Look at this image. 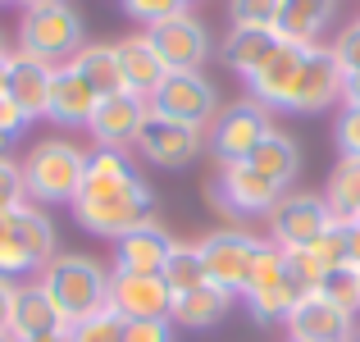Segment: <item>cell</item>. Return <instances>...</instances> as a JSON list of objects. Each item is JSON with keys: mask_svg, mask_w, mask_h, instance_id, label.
<instances>
[{"mask_svg": "<svg viewBox=\"0 0 360 342\" xmlns=\"http://www.w3.org/2000/svg\"><path fill=\"white\" fill-rule=\"evenodd\" d=\"M27 192H23V169H18V160H0V210H14V205H23Z\"/></svg>", "mask_w": 360, "mask_h": 342, "instance_id": "obj_38", "label": "cell"}, {"mask_svg": "<svg viewBox=\"0 0 360 342\" xmlns=\"http://www.w3.org/2000/svg\"><path fill=\"white\" fill-rule=\"evenodd\" d=\"M18 169H23V192L32 205H73L87 174V151L69 137H41L27 146Z\"/></svg>", "mask_w": 360, "mask_h": 342, "instance_id": "obj_2", "label": "cell"}, {"mask_svg": "<svg viewBox=\"0 0 360 342\" xmlns=\"http://www.w3.org/2000/svg\"><path fill=\"white\" fill-rule=\"evenodd\" d=\"M37 279L51 292V301L60 306L64 324H82V319L110 310V265H101L96 255L60 251Z\"/></svg>", "mask_w": 360, "mask_h": 342, "instance_id": "obj_1", "label": "cell"}, {"mask_svg": "<svg viewBox=\"0 0 360 342\" xmlns=\"http://www.w3.org/2000/svg\"><path fill=\"white\" fill-rule=\"evenodd\" d=\"M132 151H137L146 165H155V169H187L205 151V128L165 119V114H146V123H141L137 146Z\"/></svg>", "mask_w": 360, "mask_h": 342, "instance_id": "obj_12", "label": "cell"}, {"mask_svg": "<svg viewBox=\"0 0 360 342\" xmlns=\"http://www.w3.org/2000/svg\"><path fill=\"white\" fill-rule=\"evenodd\" d=\"M0 274L5 279H37V270H32V260H27V251H23V237H18V228H14V210H0Z\"/></svg>", "mask_w": 360, "mask_h": 342, "instance_id": "obj_32", "label": "cell"}, {"mask_svg": "<svg viewBox=\"0 0 360 342\" xmlns=\"http://www.w3.org/2000/svg\"><path fill=\"white\" fill-rule=\"evenodd\" d=\"M219 87H214L205 73H169L165 82L150 96V114H165V119L192 123V128H210L219 119Z\"/></svg>", "mask_w": 360, "mask_h": 342, "instance_id": "obj_9", "label": "cell"}, {"mask_svg": "<svg viewBox=\"0 0 360 342\" xmlns=\"http://www.w3.org/2000/svg\"><path fill=\"white\" fill-rule=\"evenodd\" d=\"M283 329H288L292 342H356V315L342 310V306H333V301L319 297V292L301 297Z\"/></svg>", "mask_w": 360, "mask_h": 342, "instance_id": "obj_16", "label": "cell"}, {"mask_svg": "<svg viewBox=\"0 0 360 342\" xmlns=\"http://www.w3.org/2000/svg\"><path fill=\"white\" fill-rule=\"evenodd\" d=\"M342 64L333 60L328 46H310L306 51V64H301V78H297V91L288 101V114H324L333 106H342Z\"/></svg>", "mask_w": 360, "mask_h": 342, "instance_id": "obj_14", "label": "cell"}, {"mask_svg": "<svg viewBox=\"0 0 360 342\" xmlns=\"http://www.w3.org/2000/svg\"><path fill=\"white\" fill-rule=\"evenodd\" d=\"M306 51H310V46H288V42H283L278 51L260 64V73L246 78V96L260 101L269 114H278V110L288 114V101H292L297 78H301V64H306Z\"/></svg>", "mask_w": 360, "mask_h": 342, "instance_id": "obj_17", "label": "cell"}, {"mask_svg": "<svg viewBox=\"0 0 360 342\" xmlns=\"http://www.w3.org/2000/svg\"><path fill=\"white\" fill-rule=\"evenodd\" d=\"M123 324L115 310H101V315L82 319V324H69V342H123Z\"/></svg>", "mask_w": 360, "mask_h": 342, "instance_id": "obj_35", "label": "cell"}, {"mask_svg": "<svg viewBox=\"0 0 360 342\" xmlns=\"http://www.w3.org/2000/svg\"><path fill=\"white\" fill-rule=\"evenodd\" d=\"M283 187L269 183L251 160H238V165H219L214 183H205V201L233 224H246V220H264V215L278 205Z\"/></svg>", "mask_w": 360, "mask_h": 342, "instance_id": "obj_4", "label": "cell"}, {"mask_svg": "<svg viewBox=\"0 0 360 342\" xmlns=\"http://www.w3.org/2000/svg\"><path fill=\"white\" fill-rule=\"evenodd\" d=\"M333 60L342 64V73H360V23H347L342 32L333 37Z\"/></svg>", "mask_w": 360, "mask_h": 342, "instance_id": "obj_39", "label": "cell"}, {"mask_svg": "<svg viewBox=\"0 0 360 342\" xmlns=\"http://www.w3.org/2000/svg\"><path fill=\"white\" fill-rule=\"evenodd\" d=\"M260 246H264V237H255L251 228H214V233L196 237V251H201V260H205L210 283L224 288V292H233V297H242Z\"/></svg>", "mask_w": 360, "mask_h": 342, "instance_id": "obj_7", "label": "cell"}, {"mask_svg": "<svg viewBox=\"0 0 360 342\" xmlns=\"http://www.w3.org/2000/svg\"><path fill=\"white\" fill-rule=\"evenodd\" d=\"M69 210H73V220H78V228H87L91 237H110V242H119L123 233H132V228L160 220L155 192H150L146 178H141L137 187H128V192H119V196H96V201L78 196Z\"/></svg>", "mask_w": 360, "mask_h": 342, "instance_id": "obj_5", "label": "cell"}, {"mask_svg": "<svg viewBox=\"0 0 360 342\" xmlns=\"http://www.w3.org/2000/svg\"><path fill=\"white\" fill-rule=\"evenodd\" d=\"M288 342H292V338H288Z\"/></svg>", "mask_w": 360, "mask_h": 342, "instance_id": "obj_55", "label": "cell"}, {"mask_svg": "<svg viewBox=\"0 0 360 342\" xmlns=\"http://www.w3.org/2000/svg\"><path fill=\"white\" fill-rule=\"evenodd\" d=\"M14 342H69V329H64V334H37V338H14Z\"/></svg>", "mask_w": 360, "mask_h": 342, "instance_id": "obj_45", "label": "cell"}, {"mask_svg": "<svg viewBox=\"0 0 360 342\" xmlns=\"http://www.w3.org/2000/svg\"><path fill=\"white\" fill-rule=\"evenodd\" d=\"M110 310L119 319H169L174 292L160 274H128L110 270Z\"/></svg>", "mask_w": 360, "mask_h": 342, "instance_id": "obj_15", "label": "cell"}, {"mask_svg": "<svg viewBox=\"0 0 360 342\" xmlns=\"http://www.w3.org/2000/svg\"><path fill=\"white\" fill-rule=\"evenodd\" d=\"M115 51H119L123 87L150 101V96H155V87H160V82L169 78V69H165V60H160V51L150 46V37H146V32L119 37V42H115Z\"/></svg>", "mask_w": 360, "mask_h": 342, "instance_id": "obj_22", "label": "cell"}, {"mask_svg": "<svg viewBox=\"0 0 360 342\" xmlns=\"http://www.w3.org/2000/svg\"><path fill=\"white\" fill-rule=\"evenodd\" d=\"M96 101H101L96 91H91L87 82L69 69V64H60V69H55V82H51V106H46V119L60 123V128H87Z\"/></svg>", "mask_w": 360, "mask_h": 342, "instance_id": "obj_25", "label": "cell"}, {"mask_svg": "<svg viewBox=\"0 0 360 342\" xmlns=\"http://www.w3.org/2000/svg\"><path fill=\"white\" fill-rule=\"evenodd\" d=\"M82 46H87V23H82V14L69 0H60V5H37V9H23V14H18L14 51L37 55V60H46V64H69Z\"/></svg>", "mask_w": 360, "mask_h": 342, "instance_id": "obj_3", "label": "cell"}, {"mask_svg": "<svg viewBox=\"0 0 360 342\" xmlns=\"http://www.w3.org/2000/svg\"><path fill=\"white\" fill-rule=\"evenodd\" d=\"M123 342H174V324L169 319H128Z\"/></svg>", "mask_w": 360, "mask_h": 342, "instance_id": "obj_41", "label": "cell"}, {"mask_svg": "<svg viewBox=\"0 0 360 342\" xmlns=\"http://www.w3.org/2000/svg\"><path fill=\"white\" fill-rule=\"evenodd\" d=\"M333 137H338V151H342V156L360 160V110L342 106V114H338V123H333Z\"/></svg>", "mask_w": 360, "mask_h": 342, "instance_id": "obj_40", "label": "cell"}, {"mask_svg": "<svg viewBox=\"0 0 360 342\" xmlns=\"http://www.w3.org/2000/svg\"><path fill=\"white\" fill-rule=\"evenodd\" d=\"M146 114H150V101L137 96V91L101 96L96 110H91V119H87V137L96 141V151H132Z\"/></svg>", "mask_w": 360, "mask_h": 342, "instance_id": "obj_13", "label": "cell"}, {"mask_svg": "<svg viewBox=\"0 0 360 342\" xmlns=\"http://www.w3.org/2000/svg\"><path fill=\"white\" fill-rule=\"evenodd\" d=\"M233 23H251V27H274L278 18V0H229Z\"/></svg>", "mask_w": 360, "mask_h": 342, "instance_id": "obj_37", "label": "cell"}, {"mask_svg": "<svg viewBox=\"0 0 360 342\" xmlns=\"http://www.w3.org/2000/svg\"><path fill=\"white\" fill-rule=\"evenodd\" d=\"M174 242H178V237L169 233L165 224L150 220V224L132 228V233H123L119 242H115V265H110V270L160 274V270H165V260H169V251H174Z\"/></svg>", "mask_w": 360, "mask_h": 342, "instance_id": "obj_19", "label": "cell"}, {"mask_svg": "<svg viewBox=\"0 0 360 342\" xmlns=\"http://www.w3.org/2000/svg\"><path fill=\"white\" fill-rule=\"evenodd\" d=\"M137 183H141V174H137L128 151H87V174H82L78 196H87V201H96V196H119ZM78 196H73V201H78Z\"/></svg>", "mask_w": 360, "mask_h": 342, "instance_id": "obj_24", "label": "cell"}, {"mask_svg": "<svg viewBox=\"0 0 360 342\" xmlns=\"http://www.w3.org/2000/svg\"><path fill=\"white\" fill-rule=\"evenodd\" d=\"M0 55H9V46H5V32H0Z\"/></svg>", "mask_w": 360, "mask_h": 342, "instance_id": "obj_50", "label": "cell"}, {"mask_svg": "<svg viewBox=\"0 0 360 342\" xmlns=\"http://www.w3.org/2000/svg\"><path fill=\"white\" fill-rule=\"evenodd\" d=\"M306 251L315 255L324 270H333V265H347V260H352V220H338V215H333V220L319 228V237L306 246Z\"/></svg>", "mask_w": 360, "mask_h": 342, "instance_id": "obj_31", "label": "cell"}, {"mask_svg": "<svg viewBox=\"0 0 360 342\" xmlns=\"http://www.w3.org/2000/svg\"><path fill=\"white\" fill-rule=\"evenodd\" d=\"M342 106L360 110V73H347V78H342Z\"/></svg>", "mask_w": 360, "mask_h": 342, "instance_id": "obj_44", "label": "cell"}, {"mask_svg": "<svg viewBox=\"0 0 360 342\" xmlns=\"http://www.w3.org/2000/svg\"><path fill=\"white\" fill-rule=\"evenodd\" d=\"M14 141H18V137H9V132H0V160H9V156H14Z\"/></svg>", "mask_w": 360, "mask_h": 342, "instance_id": "obj_47", "label": "cell"}, {"mask_svg": "<svg viewBox=\"0 0 360 342\" xmlns=\"http://www.w3.org/2000/svg\"><path fill=\"white\" fill-rule=\"evenodd\" d=\"M55 69H60V64H46V60H37V55H23V51H9V78H5V96H9L18 110L27 114V123L46 119Z\"/></svg>", "mask_w": 360, "mask_h": 342, "instance_id": "obj_18", "label": "cell"}, {"mask_svg": "<svg viewBox=\"0 0 360 342\" xmlns=\"http://www.w3.org/2000/svg\"><path fill=\"white\" fill-rule=\"evenodd\" d=\"M283 251V246H278ZM283 270H288V279H292V288L301 292V297H310V292H319V283H324V265L315 260L310 251H283Z\"/></svg>", "mask_w": 360, "mask_h": 342, "instance_id": "obj_34", "label": "cell"}, {"mask_svg": "<svg viewBox=\"0 0 360 342\" xmlns=\"http://www.w3.org/2000/svg\"><path fill=\"white\" fill-rule=\"evenodd\" d=\"M338 18V0H278L274 32L288 46H319L328 23Z\"/></svg>", "mask_w": 360, "mask_h": 342, "instance_id": "obj_20", "label": "cell"}, {"mask_svg": "<svg viewBox=\"0 0 360 342\" xmlns=\"http://www.w3.org/2000/svg\"><path fill=\"white\" fill-rule=\"evenodd\" d=\"M14 297H18V279L0 274V338H9V319H14Z\"/></svg>", "mask_w": 360, "mask_h": 342, "instance_id": "obj_43", "label": "cell"}, {"mask_svg": "<svg viewBox=\"0 0 360 342\" xmlns=\"http://www.w3.org/2000/svg\"><path fill=\"white\" fill-rule=\"evenodd\" d=\"M5 78H9V55H0V96H5Z\"/></svg>", "mask_w": 360, "mask_h": 342, "instance_id": "obj_48", "label": "cell"}, {"mask_svg": "<svg viewBox=\"0 0 360 342\" xmlns=\"http://www.w3.org/2000/svg\"><path fill=\"white\" fill-rule=\"evenodd\" d=\"M23 9H37V5H60V0H18Z\"/></svg>", "mask_w": 360, "mask_h": 342, "instance_id": "obj_49", "label": "cell"}, {"mask_svg": "<svg viewBox=\"0 0 360 342\" xmlns=\"http://www.w3.org/2000/svg\"><path fill=\"white\" fill-rule=\"evenodd\" d=\"M356 342H360V329H356Z\"/></svg>", "mask_w": 360, "mask_h": 342, "instance_id": "obj_53", "label": "cell"}, {"mask_svg": "<svg viewBox=\"0 0 360 342\" xmlns=\"http://www.w3.org/2000/svg\"><path fill=\"white\" fill-rule=\"evenodd\" d=\"M150 46L160 51V60H165L169 73H201L205 60H210V32H205V23L192 14V9H183V14H169L160 18V23L146 27Z\"/></svg>", "mask_w": 360, "mask_h": 342, "instance_id": "obj_10", "label": "cell"}, {"mask_svg": "<svg viewBox=\"0 0 360 342\" xmlns=\"http://www.w3.org/2000/svg\"><path fill=\"white\" fill-rule=\"evenodd\" d=\"M160 279L169 283V292H174V297H183V292L210 283V274H205V260H201V251H196V242H183V237H178L174 251H169V260H165V270H160Z\"/></svg>", "mask_w": 360, "mask_h": 342, "instance_id": "obj_30", "label": "cell"}, {"mask_svg": "<svg viewBox=\"0 0 360 342\" xmlns=\"http://www.w3.org/2000/svg\"><path fill=\"white\" fill-rule=\"evenodd\" d=\"M64 315L41 288V279H23L14 297V319H9V338H37V334H64Z\"/></svg>", "mask_w": 360, "mask_h": 342, "instance_id": "obj_21", "label": "cell"}, {"mask_svg": "<svg viewBox=\"0 0 360 342\" xmlns=\"http://www.w3.org/2000/svg\"><path fill=\"white\" fill-rule=\"evenodd\" d=\"M352 265H360V220H352Z\"/></svg>", "mask_w": 360, "mask_h": 342, "instance_id": "obj_46", "label": "cell"}, {"mask_svg": "<svg viewBox=\"0 0 360 342\" xmlns=\"http://www.w3.org/2000/svg\"><path fill=\"white\" fill-rule=\"evenodd\" d=\"M0 342H14V338H0Z\"/></svg>", "mask_w": 360, "mask_h": 342, "instance_id": "obj_52", "label": "cell"}, {"mask_svg": "<svg viewBox=\"0 0 360 342\" xmlns=\"http://www.w3.org/2000/svg\"><path fill=\"white\" fill-rule=\"evenodd\" d=\"M328 220H333V210L324 205L319 192H283L278 205L264 215V228H269L274 246H283V251H306Z\"/></svg>", "mask_w": 360, "mask_h": 342, "instance_id": "obj_11", "label": "cell"}, {"mask_svg": "<svg viewBox=\"0 0 360 342\" xmlns=\"http://www.w3.org/2000/svg\"><path fill=\"white\" fill-rule=\"evenodd\" d=\"M274 128V114L260 106V101L242 96L233 106L219 110V119L210 123V156L219 165H238V160H251V151L264 141V132Z\"/></svg>", "mask_w": 360, "mask_h": 342, "instance_id": "obj_8", "label": "cell"}, {"mask_svg": "<svg viewBox=\"0 0 360 342\" xmlns=\"http://www.w3.org/2000/svg\"><path fill=\"white\" fill-rule=\"evenodd\" d=\"M0 132H9V137H23L27 132V114L18 110L9 96H0Z\"/></svg>", "mask_w": 360, "mask_h": 342, "instance_id": "obj_42", "label": "cell"}, {"mask_svg": "<svg viewBox=\"0 0 360 342\" xmlns=\"http://www.w3.org/2000/svg\"><path fill=\"white\" fill-rule=\"evenodd\" d=\"M196 0H123V14L128 18H137L141 27H150V23H160V18H169V14H183V9H192Z\"/></svg>", "mask_w": 360, "mask_h": 342, "instance_id": "obj_36", "label": "cell"}, {"mask_svg": "<svg viewBox=\"0 0 360 342\" xmlns=\"http://www.w3.org/2000/svg\"><path fill=\"white\" fill-rule=\"evenodd\" d=\"M356 23H360V18H356Z\"/></svg>", "mask_w": 360, "mask_h": 342, "instance_id": "obj_54", "label": "cell"}, {"mask_svg": "<svg viewBox=\"0 0 360 342\" xmlns=\"http://www.w3.org/2000/svg\"><path fill=\"white\" fill-rule=\"evenodd\" d=\"M233 292L214 288V283H201V288L183 292V297H174V310H169V324L174 329H192V334H201V329H214L224 324V315L233 310Z\"/></svg>", "mask_w": 360, "mask_h": 342, "instance_id": "obj_26", "label": "cell"}, {"mask_svg": "<svg viewBox=\"0 0 360 342\" xmlns=\"http://www.w3.org/2000/svg\"><path fill=\"white\" fill-rule=\"evenodd\" d=\"M69 69L87 82L96 96H115V91H128L123 87V69H119V51L115 42H87L78 55L69 60Z\"/></svg>", "mask_w": 360, "mask_h": 342, "instance_id": "obj_27", "label": "cell"}, {"mask_svg": "<svg viewBox=\"0 0 360 342\" xmlns=\"http://www.w3.org/2000/svg\"><path fill=\"white\" fill-rule=\"evenodd\" d=\"M251 165L260 169L269 183H278L283 192H292V183H297V174H301V146H297V137H288L283 128H269V132H264V141L251 151Z\"/></svg>", "mask_w": 360, "mask_h": 342, "instance_id": "obj_28", "label": "cell"}, {"mask_svg": "<svg viewBox=\"0 0 360 342\" xmlns=\"http://www.w3.org/2000/svg\"><path fill=\"white\" fill-rule=\"evenodd\" d=\"M319 297H328L333 306H342V310H360V265H333V270L324 274V283H319Z\"/></svg>", "mask_w": 360, "mask_h": 342, "instance_id": "obj_33", "label": "cell"}, {"mask_svg": "<svg viewBox=\"0 0 360 342\" xmlns=\"http://www.w3.org/2000/svg\"><path fill=\"white\" fill-rule=\"evenodd\" d=\"M278 46H283V37L274 32V27L233 23V27H229V37L219 42V55H224V64H229L238 78H255V73H260V64L269 60Z\"/></svg>", "mask_w": 360, "mask_h": 342, "instance_id": "obj_23", "label": "cell"}, {"mask_svg": "<svg viewBox=\"0 0 360 342\" xmlns=\"http://www.w3.org/2000/svg\"><path fill=\"white\" fill-rule=\"evenodd\" d=\"M319 196H324V205L338 215V220H360V160L338 156V165L328 169Z\"/></svg>", "mask_w": 360, "mask_h": 342, "instance_id": "obj_29", "label": "cell"}, {"mask_svg": "<svg viewBox=\"0 0 360 342\" xmlns=\"http://www.w3.org/2000/svg\"><path fill=\"white\" fill-rule=\"evenodd\" d=\"M0 5H18V0H0Z\"/></svg>", "mask_w": 360, "mask_h": 342, "instance_id": "obj_51", "label": "cell"}, {"mask_svg": "<svg viewBox=\"0 0 360 342\" xmlns=\"http://www.w3.org/2000/svg\"><path fill=\"white\" fill-rule=\"evenodd\" d=\"M301 301V292L292 288V279H288V270H283V251L264 237V246H260V255H255V265H251V279H246V288H242V306H246V315L255 319V324H288V315H292V306Z\"/></svg>", "mask_w": 360, "mask_h": 342, "instance_id": "obj_6", "label": "cell"}]
</instances>
